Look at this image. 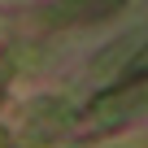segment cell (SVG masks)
<instances>
[{
    "label": "cell",
    "instance_id": "cell-1",
    "mask_svg": "<svg viewBox=\"0 0 148 148\" xmlns=\"http://www.w3.org/2000/svg\"><path fill=\"white\" fill-rule=\"evenodd\" d=\"M139 109H148V83H135V87H122V92H105V96L92 100L87 113L96 122H118V118H131Z\"/></svg>",
    "mask_w": 148,
    "mask_h": 148
},
{
    "label": "cell",
    "instance_id": "cell-2",
    "mask_svg": "<svg viewBox=\"0 0 148 148\" xmlns=\"http://www.w3.org/2000/svg\"><path fill=\"white\" fill-rule=\"evenodd\" d=\"M135 70H148V44L139 48V57H135Z\"/></svg>",
    "mask_w": 148,
    "mask_h": 148
}]
</instances>
